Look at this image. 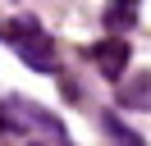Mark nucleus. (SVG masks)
<instances>
[{
    "instance_id": "nucleus-1",
    "label": "nucleus",
    "mask_w": 151,
    "mask_h": 146,
    "mask_svg": "<svg viewBox=\"0 0 151 146\" xmlns=\"http://www.w3.org/2000/svg\"><path fill=\"white\" fill-rule=\"evenodd\" d=\"M5 119H9V128H19V132H41L46 142H55V146L69 142L64 123H60L55 114H46L41 105H32V100H9V105H5Z\"/></svg>"
},
{
    "instance_id": "nucleus-2",
    "label": "nucleus",
    "mask_w": 151,
    "mask_h": 146,
    "mask_svg": "<svg viewBox=\"0 0 151 146\" xmlns=\"http://www.w3.org/2000/svg\"><path fill=\"white\" fill-rule=\"evenodd\" d=\"M9 32H14V41H19L23 59H28L32 69H41V73H50V69H55V50H50V36L41 32L32 18H14V23H9Z\"/></svg>"
},
{
    "instance_id": "nucleus-3",
    "label": "nucleus",
    "mask_w": 151,
    "mask_h": 146,
    "mask_svg": "<svg viewBox=\"0 0 151 146\" xmlns=\"http://www.w3.org/2000/svg\"><path fill=\"white\" fill-rule=\"evenodd\" d=\"M92 59H96V69H101V78H124V69H128V41L124 36H110V41H101L92 50Z\"/></svg>"
},
{
    "instance_id": "nucleus-4",
    "label": "nucleus",
    "mask_w": 151,
    "mask_h": 146,
    "mask_svg": "<svg viewBox=\"0 0 151 146\" xmlns=\"http://www.w3.org/2000/svg\"><path fill=\"white\" fill-rule=\"evenodd\" d=\"M101 128L110 132V142H114V146H142V137L133 132L124 119H114V114H105V119H101Z\"/></svg>"
},
{
    "instance_id": "nucleus-5",
    "label": "nucleus",
    "mask_w": 151,
    "mask_h": 146,
    "mask_svg": "<svg viewBox=\"0 0 151 146\" xmlns=\"http://www.w3.org/2000/svg\"><path fill=\"white\" fill-rule=\"evenodd\" d=\"M105 23H110V27L137 23V0H119V5H110V9H105Z\"/></svg>"
},
{
    "instance_id": "nucleus-6",
    "label": "nucleus",
    "mask_w": 151,
    "mask_h": 146,
    "mask_svg": "<svg viewBox=\"0 0 151 146\" xmlns=\"http://www.w3.org/2000/svg\"><path fill=\"white\" fill-rule=\"evenodd\" d=\"M5 128H9V119H5V114H0V132H5Z\"/></svg>"
},
{
    "instance_id": "nucleus-7",
    "label": "nucleus",
    "mask_w": 151,
    "mask_h": 146,
    "mask_svg": "<svg viewBox=\"0 0 151 146\" xmlns=\"http://www.w3.org/2000/svg\"><path fill=\"white\" fill-rule=\"evenodd\" d=\"M28 146H55V142H28Z\"/></svg>"
}]
</instances>
